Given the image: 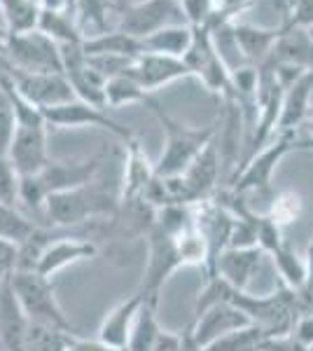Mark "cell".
<instances>
[{
	"instance_id": "obj_1",
	"label": "cell",
	"mask_w": 313,
	"mask_h": 351,
	"mask_svg": "<svg viewBox=\"0 0 313 351\" xmlns=\"http://www.w3.org/2000/svg\"><path fill=\"white\" fill-rule=\"evenodd\" d=\"M105 160V150L87 160H73V162H52L36 176H26L19 183V202L33 213L45 211V202L56 192L75 190L82 185L92 183L99 176Z\"/></svg>"
},
{
	"instance_id": "obj_2",
	"label": "cell",
	"mask_w": 313,
	"mask_h": 351,
	"mask_svg": "<svg viewBox=\"0 0 313 351\" xmlns=\"http://www.w3.org/2000/svg\"><path fill=\"white\" fill-rule=\"evenodd\" d=\"M145 106L150 108L152 115L157 117V122L162 124L164 134H166V143H164V152L155 164L157 176H180L190 169V164L201 155V150L206 148L213 138H218V124L213 122L208 127H187V124L173 120L171 115L164 112L162 106L157 104L152 96L145 99Z\"/></svg>"
},
{
	"instance_id": "obj_3",
	"label": "cell",
	"mask_w": 313,
	"mask_h": 351,
	"mask_svg": "<svg viewBox=\"0 0 313 351\" xmlns=\"http://www.w3.org/2000/svg\"><path fill=\"white\" fill-rule=\"evenodd\" d=\"M119 208V195L108 192L99 180L75 190L56 192L45 202L42 216L52 228H71V225L89 223L96 218H112Z\"/></svg>"
},
{
	"instance_id": "obj_4",
	"label": "cell",
	"mask_w": 313,
	"mask_h": 351,
	"mask_svg": "<svg viewBox=\"0 0 313 351\" xmlns=\"http://www.w3.org/2000/svg\"><path fill=\"white\" fill-rule=\"evenodd\" d=\"M10 286H12L16 302H19L21 311H24V316L31 324H40L77 335L71 319L61 309L59 300H56V291L47 276H42L36 269H16L10 276Z\"/></svg>"
},
{
	"instance_id": "obj_5",
	"label": "cell",
	"mask_w": 313,
	"mask_h": 351,
	"mask_svg": "<svg viewBox=\"0 0 313 351\" xmlns=\"http://www.w3.org/2000/svg\"><path fill=\"white\" fill-rule=\"evenodd\" d=\"M147 263L143 271V281H140V295L145 304L159 307V295H162L164 281L173 274L175 269L185 267L183 258L175 246V234H171L164 228L152 220L150 230H147Z\"/></svg>"
},
{
	"instance_id": "obj_6",
	"label": "cell",
	"mask_w": 313,
	"mask_h": 351,
	"mask_svg": "<svg viewBox=\"0 0 313 351\" xmlns=\"http://www.w3.org/2000/svg\"><path fill=\"white\" fill-rule=\"evenodd\" d=\"M5 56L16 71L26 73H64L61 47L38 28L8 33Z\"/></svg>"
},
{
	"instance_id": "obj_7",
	"label": "cell",
	"mask_w": 313,
	"mask_h": 351,
	"mask_svg": "<svg viewBox=\"0 0 313 351\" xmlns=\"http://www.w3.org/2000/svg\"><path fill=\"white\" fill-rule=\"evenodd\" d=\"M295 141H297V132L276 134L258 155H253L248 162L241 164V169L231 178L229 190L236 192V195H246L250 190H269L276 167L288 152L295 150Z\"/></svg>"
},
{
	"instance_id": "obj_8",
	"label": "cell",
	"mask_w": 313,
	"mask_h": 351,
	"mask_svg": "<svg viewBox=\"0 0 313 351\" xmlns=\"http://www.w3.org/2000/svg\"><path fill=\"white\" fill-rule=\"evenodd\" d=\"M173 24H187L178 0H140L117 8V28L138 40Z\"/></svg>"
},
{
	"instance_id": "obj_9",
	"label": "cell",
	"mask_w": 313,
	"mask_h": 351,
	"mask_svg": "<svg viewBox=\"0 0 313 351\" xmlns=\"http://www.w3.org/2000/svg\"><path fill=\"white\" fill-rule=\"evenodd\" d=\"M45 112V120L52 129H79V127H96V129H105L112 136H117L119 141L129 143L134 141L136 136L131 132L129 127L119 124L117 120H112L108 115L105 108H96V106H89L79 99H73L68 104L54 106V108L42 110Z\"/></svg>"
},
{
	"instance_id": "obj_10",
	"label": "cell",
	"mask_w": 313,
	"mask_h": 351,
	"mask_svg": "<svg viewBox=\"0 0 313 351\" xmlns=\"http://www.w3.org/2000/svg\"><path fill=\"white\" fill-rule=\"evenodd\" d=\"M8 77L19 89V94L26 96L40 110L54 108V106L77 99L75 92H73V84L68 82L66 73H26L12 68L8 73Z\"/></svg>"
},
{
	"instance_id": "obj_11",
	"label": "cell",
	"mask_w": 313,
	"mask_h": 351,
	"mask_svg": "<svg viewBox=\"0 0 313 351\" xmlns=\"http://www.w3.org/2000/svg\"><path fill=\"white\" fill-rule=\"evenodd\" d=\"M47 132L49 127H24V124H16L8 160L12 162L19 178L36 176L49 164Z\"/></svg>"
},
{
	"instance_id": "obj_12",
	"label": "cell",
	"mask_w": 313,
	"mask_h": 351,
	"mask_svg": "<svg viewBox=\"0 0 313 351\" xmlns=\"http://www.w3.org/2000/svg\"><path fill=\"white\" fill-rule=\"evenodd\" d=\"M127 75L134 77V80L150 94V92H155V89L164 87V84L183 80V77H192V73L183 59L143 52L134 59V64L129 66Z\"/></svg>"
},
{
	"instance_id": "obj_13",
	"label": "cell",
	"mask_w": 313,
	"mask_h": 351,
	"mask_svg": "<svg viewBox=\"0 0 313 351\" xmlns=\"http://www.w3.org/2000/svg\"><path fill=\"white\" fill-rule=\"evenodd\" d=\"M99 253L96 241L89 239H79V237H61V239H49V243L45 246V251L40 253L36 271H40L42 276L52 279L56 271L66 269L68 265L82 263V260H92Z\"/></svg>"
},
{
	"instance_id": "obj_14",
	"label": "cell",
	"mask_w": 313,
	"mask_h": 351,
	"mask_svg": "<svg viewBox=\"0 0 313 351\" xmlns=\"http://www.w3.org/2000/svg\"><path fill=\"white\" fill-rule=\"evenodd\" d=\"M283 28H264L255 26L248 21L231 19V36H234L238 56L243 59L246 66H262L274 52L278 38H281Z\"/></svg>"
},
{
	"instance_id": "obj_15",
	"label": "cell",
	"mask_w": 313,
	"mask_h": 351,
	"mask_svg": "<svg viewBox=\"0 0 313 351\" xmlns=\"http://www.w3.org/2000/svg\"><path fill=\"white\" fill-rule=\"evenodd\" d=\"M192 326H195V339L206 349L215 339L229 335V332L238 330V328L250 326V319L238 307H234V304L220 302L206 309L201 316H195Z\"/></svg>"
},
{
	"instance_id": "obj_16",
	"label": "cell",
	"mask_w": 313,
	"mask_h": 351,
	"mask_svg": "<svg viewBox=\"0 0 313 351\" xmlns=\"http://www.w3.org/2000/svg\"><path fill=\"white\" fill-rule=\"evenodd\" d=\"M127 145V164H124V180L119 190V204H134L143 202L147 188L155 180V164H150L147 155L140 148L138 141H129Z\"/></svg>"
},
{
	"instance_id": "obj_17",
	"label": "cell",
	"mask_w": 313,
	"mask_h": 351,
	"mask_svg": "<svg viewBox=\"0 0 313 351\" xmlns=\"http://www.w3.org/2000/svg\"><path fill=\"white\" fill-rule=\"evenodd\" d=\"M264 251L260 246L253 248H225L215 265V276L225 279L229 286L238 291H248V284L258 274Z\"/></svg>"
},
{
	"instance_id": "obj_18",
	"label": "cell",
	"mask_w": 313,
	"mask_h": 351,
	"mask_svg": "<svg viewBox=\"0 0 313 351\" xmlns=\"http://www.w3.org/2000/svg\"><path fill=\"white\" fill-rule=\"evenodd\" d=\"M140 307H143V295H140V291H136L131 298L122 300V302L105 316L103 324H101L99 342L110 349L127 351L131 330H134L136 316H138Z\"/></svg>"
},
{
	"instance_id": "obj_19",
	"label": "cell",
	"mask_w": 313,
	"mask_h": 351,
	"mask_svg": "<svg viewBox=\"0 0 313 351\" xmlns=\"http://www.w3.org/2000/svg\"><path fill=\"white\" fill-rule=\"evenodd\" d=\"M313 94V68L295 80L283 94V110L281 122H278V134L281 132H299L304 122L309 120V106Z\"/></svg>"
},
{
	"instance_id": "obj_20",
	"label": "cell",
	"mask_w": 313,
	"mask_h": 351,
	"mask_svg": "<svg viewBox=\"0 0 313 351\" xmlns=\"http://www.w3.org/2000/svg\"><path fill=\"white\" fill-rule=\"evenodd\" d=\"M220 169H222L220 145H218V138H213L206 148L201 150V155L190 164V169L180 176H183L185 183L190 185V190H192V195L197 197V202H203L213 195L215 185H218Z\"/></svg>"
},
{
	"instance_id": "obj_21",
	"label": "cell",
	"mask_w": 313,
	"mask_h": 351,
	"mask_svg": "<svg viewBox=\"0 0 313 351\" xmlns=\"http://www.w3.org/2000/svg\"><path fill=\"white\" fill-rule=\"evenodd\" d=\"M269 59L276 61V64H288V66H297V68H304V71H311L313 40H311L309 31H304V28H288V31H283Z\"/></svg>"
},
{
	"instance_id": "obj_22",
	"label": "cell",
	"mask_w": 313,
	"mask_h": 351,
	"mask_svg": "<svg viewBox=\"0 0 313 351\" xmlns=\"http://www.w3.org/2000/svg\"><path fill=\"white\" fill-rule=\"evenodd\" d=\"M192 40H195V28L190 24H173L159 28L157 33L143 38L140 45H143V52L147 54H164L175 56V59H185V54L192 47Z\"/></svg>"
},
{
	"instance_id": "obj_23",
	"label": "cell",
	"mask_w": 313,
	"mask_h": 351,
	"mask_svg": "<svg viewBox=\"0 0 313 351\" xmlns=\"http://www.w3.org/2000/svg\"><path fill=\"white\" fill-rule=\"evenodd\" d=\"M84 56H127V59H136L143 54V45L138 38L129 36V33L112 28V31L99 33V36H89L82 43Z\"/></svg>"
},
{
	"instance_id": "obj_24",
	"label": "cell",
	"mask_w": 313,
	"mask_h": 351,
	"mask_svg": "<svg viewBox=\"0 0 313 351\" xmlns=\"http://www.w3.org/2000/svg\"><path fill=\"white\" fill-rule=\"evenodd\" d=\"M38 31H42L45 36H49L54 43L59 45H79L84 43V33L79 31L75 16L66 10H42L40 8L38 14Z\"/></svg>"
},
{
	"instance_id": "obj_25",
	"label": "cell",
	"mask_w": 313,
	"mask_h": 351,
	"mask_svg": "<svg viewBox=\"0 0 313 351\" xmlns=\"http://www.w3.org/2000/svg\"><path fill=\"white\" fill-rule=\"evenodd\" d=\"M110 14H117L115 0H77L75 3V21L84 38L112 31L108 28Z\"/></svg>"
},
{
	"instance_id": "obj_26",
	"label": "cell",
	"mask_w": 313,
	"mask_h": 351,
	"mask_svg": "<svg viewBox=\"0 0 313 351\" xmlns=\"http://www.w3.org/2000/svg\"><path fill=\"white\" fill-rule=\"evenodd\" d=\"M269 347L271 335H266L260 326L250 324L246 328H238V330L229 332V335L215 339L203 351H269Z\"/></svg>"
},
{
	"instance_id": "obj_27",
	"label": "cell",
	"mask_w": 313,
	"mask_h": 351,
	"mask_svg": "<svg viewBox=\"0 0 313 351\" xmlns=\"http://www.w3.org/2000/svg\"><path fill=\"white\" fill-rule=\"evenodd\" d=\"M276 263V271L281 276V284L288 286L290 291L299 293L306 284V258H301L288 241H283L281 246L271 253Z\"/></svg>"
},
{
	"instance_id": "obj_28",
	"label": "cell",
	"mask_w": 313,
	"mask_h": 351,
	"mask_svg": "<svg viewBox=\"0 0 313 351\" xmlns=\"http://www.w3.org/2000/svg\"><path fill=\"white\" fill-rule=\"evenodd\" d=\"M75 339L77 335H71V332L56 330V328H47L40 324H31V321H28L21 351H68Z\"/></svg>"
},
{
	"instance_id": "obj_29",
	"label": "cell",
	"mask_w": 313,
	"mask_h": 351,
	"mask_svg": "<svg viewBox=\"0 0 313 351\" xmlns=\"http://www.w3.org/2000/svg\"><path fill=\"white\" fill-rule=\"evenodd\" d=\"M162 330L164 328L159 326V321H157V307L143 302L138 316H136V324H134V330H131L127 351H152L159 335H162Z\"/></svg>"
},
{
	"instance_id": "obj_30",
	"label": "cell",
	"mask_w": 313,
	"mask_h": 351,
	"mask_svg": "<svg viewBox=\"0 0 313 351\" xmlns=\"http://www.w3.org/2000/svg\"><path fill=\"white\" fill-rule=\"evenodd\" d=\"M38 225L31 218L24 216L16 206L0 204V239L10 241L14 246H24V243L36 234Z\"/></svg>"
},
{
	"instance_id": "obj_31",
	"label": "cell",
	"mask_w": 313,
	"mask_h": 351,
	"mask_svg": "<svg viewBox=\"0 0 313 351\" xmlns=\"http://www.w3.org/2000/svg\"><path fill=\"white\" fill-rule=\"evenodd\" d=\"M0 12L10 33L31 31L38 24L40 3L38 0H0Z\"/></svg>"
},
{
	"instance_id": "obj_32",
	"label": "cell",
	"mask_w": 313,
	"mask_h": 351,
	"mask_svg": "<svg viewBox=\"0 0 313 351\" xmlns=\"http://www.w3.org/2000/svg\"><path fill=\"white\" fill-rule=\"evenodd\" d=\"M147 94L131 75H117L110 77L105 84V108H119L127 104H145Z\"/></svg>"
},
{
	"instance_id": "obj_33",
	"label": "cell",
	"mask_w": 313,
	"mask_h": 351,
	"mask_svg": "<svg viewBox=\"0 0 313 351\" xmlns=\"http://www.w3.org/2000/svg\"><path fill=\"white\" fill-rule=\"evenodd\" d=\"M301 206H304V204H301V197L297 192L286 190L274 199V206H271V211L266 213V216L283 228V225L297 223V218L301 216Z\"/></svg>"
},
{
	"instance_id": "obj_34",
	"label": "cell",
	"mask_w": 313,
	"mask_h": 351,
	"mask_svg": "<svg viewBox=\"0 0 313 351\" xmlns=\"http://www.w3.org/2000/svg\"><path fill=\"white\" fill-rule=\"evenodd\" d=\"M178 3L180 10H183L185 21L192 28L210 24L215 12H218V3L215 0H178Z\"/></svg>"
},
{
	"instance_id": "obj_35",
	"label": "cell",
	"mask_w": 313,
	"mask_h": 351,
	"mask_svg": "<svg viewBox=\"0 0 313 351\" xmlns=\"http://www.w3.org/2000/svg\"><path fill=\"white\" fill-rule=\"evenodd\" d=\"M19 173L14 171L8 157H0V204L16 206L19 204Z\"/></svg>"
},
{
	"instance_id": "obj_36",
	"label": "cell",
	"mask_w": 313,
	"mask_h": 351,
	"mask_svg": "<svg viewBox=\"0 0 313 351\" xmlns=\"http://www.w3.org/2000/svg\"><path fill=\"white\" fill-rule=\"evenodd\" d=\"M14 132H16L14 108H12V104H10L8 94H5L3 87H0V157H8Z\"/></svg>"
},
{
	"instance_id": "obj_37",
	"label": "cell",
	"mask_w": 313,
	"mask_h": 351,
	"mask_svg": "<svg viewBox=\"0 0 313 351\" xmlns=\"http://www.w3.org/2000/svg\"><path fill=\"white\" fill-rule=\"evenodd\" d=\"M283 31L288 28H313V0H290V8L286 10V19L281 24Z\"/></svg>"
},
{
	"instance_id": "obj_38",
	"label": "cell",
	"mask_w": 313,
	"mask_h": 351,
	"mask_svg": "<svg viewBox=\"0 0 313 351\" xmlns=\"http://www.w3.org/2000/svg\"><path fill=\"white\" fill-rule=\"evenodd\" d=\"M19 267V246L0 239V284L8 281Z\"/></svg>"
},
{
	"instance_id": "obj_39",
	"label": "cell",
	"mask_w": 313,
	"mask_h": 351,
	"mask_svg": "<svg viewBox=\"0 0 313 351\" xmlns=\"http://www.w3.org/2000/svg\"><path fill=\"white\" fill-rule=\"evenodd\" d=\"M297 295L301 302V311H304V314L313 311V234L309 241V251H306V284Z\"/></svg>"
},
{
	"instance_id": "obj_40",
	"label": "cell",
	"mask_w": 313,
	"mask_h": 351,
	"mask_svg": "<svg viewBox=\"0 0 313 351\" xmlns=\"http://www.w3.org/2000/svg\"><path fill=\"white\" fill-rule=\"evenodd\" d=\"M295 150H309V152H313V141L311 138H297V141H295Z\"/></svg>"
},
{
	"instance_id": "obj_41",
	"label": "cell",
	"mask_w": 313,
	"mask_h": 351,
	"mask_svg": "<svg viewBox=\"0 0 313 351\" xmlns=\"http://www.w3.org/2000/svg\"><path fill=\"white\" fill-rule=\"evenodd\" d=\"M8 28H0V54H5V40H8Z\"/></svg>"
},
{
	"instance_id": "obj_42",
	"label": "cell",
	"mask_w": 313,
	"mask_h": 351,
	"mask_svg": "<svg viewBox=\"0 0 313 351\" xmlns=\"http://www.w3.org/2000/svg\"><path fill=\"white\" fill-rule=\"evenodd\" d=\"M301 129H306V134H309V138L313 141V117H309V120L304 122V127Z\"/></svg>"
},
{
	"instance_id": "obj_43",
	"label": "cell",
	"mask_w": 313,
	"mask_h": 351,
	"mask_svg": "<svg viewBox=\"0 0 313 351\" xmlns=\"http://www.w3.org/2000/svg\"><path fill=\"white\" fill-rule=\"evenodd\" d=\"M309 117H313V94H311V106H309Z\"/></svg>"
},
{
	"instance_id": "obj_44",
	"label": "cell",
	"mask_w": 313,
	"mask_h": 351,
	"mask_svg": "<svg viewBox=\"0 0 313 351\" xmlns=\"http://www.w3.org/2000/svg\"><path fill=\"white\" fill-rule=\"evenodd\" d=\"M309 36H311V40H313V28H309Z\"/></svg>"
},
{
	"instance_id": "obj_45",
	"label": "cell",
	"mask_w": 313,
	"mask_h": 351,
	"mask_svg": "<svg viewBox=\"0 0 313 351\" xmlns=\"http://www.w3.org/2000/svg\"><path fill=\"white\" fill-rule=\"evenodd\" d=\"M309 351H313V347H311V349H309Z\"/></svg>"
},
{
	"instance_id": "obj_46",
	"label": "cell",
	"mask_w": 313,
	"mask_h": 351,
	"mask_svg": "<svg viewBox=\"0 0 313 351\" xmlns=\"http://www.w3.org/2000/svg\"><path fill=\"white\" fill-rule=\"evenodd\" d=\"M0 77H3V75H0Z\"/></svg>"
}]
</instances>
